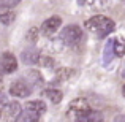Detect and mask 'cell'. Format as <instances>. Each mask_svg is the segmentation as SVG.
<instances>
[{
    "label": "cell",
    "instance_id": "13",
    "mask_svg": "<svg viewBox=\"0 0 125 122\" xmlns=\"http://www.w3.org/2000/svg\"><path fill=\"white\" fill-rule=\"evenodd\" d=\"M0 6H2V8H0V22L5 24V25L11 24V22L14 21V13H13L10 8L3 6V5H0Z\"/></svg>",
    "mask_w": 125,
    "mask_h": 122
},
{
    "label": "cell",
    "instance_id": "9",
    "mask_svg": "<svg viewBox=\"0 0 125 122\" xmlns=\"http://www.w3.org/2000/svg\"><path fill=\"white\" fill-rule=\"evenodd\" d=\"M3 111H5V116L8 117V121H13V119L16 121L19 117V114L22 113L19 101H10V103H6V106L3 108Z\"/></svg>",
    "mask_w": 125,
    "mask_h": 122
},
{
    "label": "cell",
    "instance_id": "24",
    "mask_svg": "<svg viewBox=\"0 0 125 122\" xmlns=\"http://www.w3.org/2000/svg\"><path fill=\"white\" fill-rule=\"evenodd\" d=\"M122 78H124V79H125V71H124V73H122Z\"/></svg>",
    "mask_w": 125,
    "mask_h": 122
},
{
    "label": "cell",
    "instance_id": "22",
    "mask_svg": "<svg viewBox=\"0 0 125 122\" xmlns=\"http://www.w3.org/2000/svg\"><path fill=\"white\" fill-rule=\"evenodd\" d=\"M122 95H124V97H125V86H124V87H122Z\"/></svg>",
    "mask_w": 125,
    "mask_h": 122
},
{
    "label": "cell",
    "instance_id": "3",
    "mask_svg": "<svg viewBox=\"0 0 125 122\" xmlns=\"http://www.w3.org/2000/svg\"><path fill=\"white\" fill-rule=\"evenodd\" d=\"M18 68V59L11 54V52H3L0 57V70L3 73H14Z\"/></svg>",
    "mask_w": 125,
    "mask_h": 122
},
{
    "label": "cell",
    "instance_id": "10",
    "mask_svg": "<svg viewBox=\"0 0 125 122\" xmlns=\"http://www.w3.org/2000/svg\"><path fill=\"white\" fill-rule=\"evenodd\" d=\"M38 121H40V114L25 108V110H22V113L19 114V117L14 122H38Z\"/></svg>",
    "mask_w": 125,
    "mask_h": 122
},
{
    "label": "cell",
    "instance_id": "20",
    "mask_svg": "<svg viewBox=\"0 0 125 122\" xmlns=\"http://www.w3.org/2000/svg\"><path fill=\"white\" fill-rule=\"evenodd\" d=\"M114 122H125V114H119V116H116Z\"/></svg>",
    "mask_w": 125,
    "mask_h": 122
},
{
    "label": "cell",
    "instance_id": "15",
    "mask_svg": "<svg viewBox=\"0 0 125 122\" xmlns=\"http://www.w3.org/2000/svg\"><path fill=\"white\" fill-rule=\"evenodd\" d=\"M113 57H114V43H113V40H109L103 49V64L108 65L113 60Z\"/></svg>",
    "mask_w": 125,
    "mask_h": 122
},
{
    "label": "cell",
    "instance_id": "7",
    "mask_svg": "<svg viewBox=\"0 0 125 122\" xmlns=\"http://www.w3.org/2000/svg\"><path fill=\"white\" fill-rule=\"evenodd\" d=\"M40 57H41V54H40V51H38L37 48H27V49H24L22 54H21V59H22V62H24L25 65L38 64V62H40Z\"/></svg>",
    "mask_w": 125,
    "mask_h": 122
},
{
    "label": "cell",
    "instance_id": "1",
    "mask_svg": "<svg viewBox=\"0 0 125 122\" xmlns=\"http://www.w3.org/2000/svg\"><path fill=\"white\" fill-rule=\"evenodd\" d=\"M85 29L90 32H94L97 37L103 38V37H108L111 32H114L116 29V24L111 18L108 16H103V14H97V16H92L90 19L84 22Z\"/></svg>",
    "mask_w": 125,
    "mask_h": 122
},
{
    "label": "cell",
    "instance_id": "16",
    "mask_svg": "<svg viewBox=\"0 0 125 122\" xmlns=\"http://www.w3.org/2000/svg\"><path fill=\"white\" fill-rule=\"evenodd\" d=\"M113 43H114V55L122 57L125 54V41L122 38H116V40H113Z\"/></svg>",
    "mask_w": 125,
    "mask_h": 122
},
{
    "label": "cell",
    "instance_id": "25",
    "mask_svg": "<svg viewBox=\"0 0 125 122\" xmlns=\"http://www.w3.org/2000/svg\"><path fill=\"white\" fill-rule=\"evenodd\" d=\"M0 117H2V110H0Z\"/></svg>",
    "mask_w": 125,
    "mask_h": 122
},
{
    "label": "cell",
    "instance_id": "14",
    "mask_svg": "<svg viewBox=\"0 0 125 122\" xmlns=\"http://www.w3.org/2000/svg\"><path fill=\"white\" fill-rule=\"evenodd\" d=\"M25 108H29V110H32V111H35V113L40 114V116L46 113V103H44L43 100H33V101H29Z\"/></svg>",
    "mask_w": 125,
    "mask_h": 122
},
{
    "label": "cell",
    "instance_id": "17",
    "mask_svg": "<svg viewBox=\"0 0 125 122\" xmlns=\"http://www.w3.org/2000/svg\"><path fill=\"white\" fill-rule=\"evenodd\" d=\"M38 38H40V29L38 27H30L27 32V40L30 43H37Z\"/></svg>",
    "mask_w": 125,
    "mask_h": 122
},
{
    "label": "cell",
    "instance_id": "11",
    "mask_svg": "<svg viewBox=\"0 0 125 122\" xmlns=\"http://www.w3.org/2000/svg\"><path fill=\"white\" fill-rule=\"evenodd\" d=\"M73 75H74V70H73V68H59V70L55 71L54 84H57V82H63V81L70 79ZM54 84H52V86H54Z\"/></svg>",
    "mask_w": 125,
    "mask_h": 122
},
{
    "label": "cell",
    "instance_id": "6",
    "mask_svg": "<svg viewBox=\"0 0 125 122\" xmlns=\"http://www.w3.org/2000/svg\"><path fill=\"white\" fill-rule=\"evenodd\" d=\"M74 122H103V114L97 110H87L78 114Z\"/></svg>",
    "mask_w": 125,
    "mask_h": 122
},
{
    "label": "cell",
    "instance_id": "19",
    "mask_svg": "<svg viewBox=\"0 0 125 122\" xmlns=\"http://www.w3.org/2000/svg\"><path fill=\"white\" fill-rule=\"evenodd\" d=\"M38 64H40L41 67H48V68H49V67H54V59L49 57V55H41Z\"/></svg>",
    "mask_w": 125,
    "mask_h": 122
},
{
    "label": "cell",
    "instance_id": "18",
    "mask_svg": "<svg viewBox=\"0 0 125 122\" xmlns=\"http://www.w3.org/2000/svg\"><path fill=\"white\" fill-rule=\"evenodd\" d=\"M27 79H32L33 81V84H43V76L40 75V71H37V70H30L27 73Z\"/></svg>",
    "mask_w": 125,
    "mask_h": 122
},
{
    "label": "cell",
    "instance_id": "5",
    "mask_svg": "<svg viewBox=\"0 0 125 122\" xmlns=\"http://www.w3.org/2000/svg\"><path fill=\"white\" fill-rule=\"evenodd\" d=\"M62 24V19L59 18V16H52V18H48L44 22L41 24V33L46 35V37H49V35L55 33V32L59 30V27H60Z\"/></svg>",
    "mask_w": 125,
    "mask_h": 122
},
{
    "label": "cell",
    "instance_id": "21",
    "mask_svg": "<svg viewBox=\"0 0 125 122\" xmlns=\"http://www.w3.org/2000/svg\"><path fill=\"white\" fill-rule=\"evenodd\" d=\"M0 5H3V6H14V5H18V2H2Z\"/></svg>",
    "mask_w": 125,
    "mask_h": 122
},
{
    "label": "cell",
    "instance_id": "23",
    "mask_svg": "<svg viewBox=\"0 0 125 122\" xmlns=\"http://www.w3.org/2000/svg\"><path fill=\"white\" fill-rule=\"evenodd\" d=\"M0 84H3V82H2V71H0Z\"/></svg>",
    "mask_w": 125,
    "mask_h": 122
},
{
    "label": "cell",
    "instance_id": "2",
    "mask_svg": "<svg viewBox=\"0 0 125 122\" xmlns=\"http://www.w3.org/2000/svg\"><path fill=\"white\" fill-rule=\"evenodd\" d=\"M83 37H84V33H83V30H81V27L79 25H74V24L67 25V27L62 30V35H60L62 41L68 46H78L83 41Z\"/></svg>",
    "mask_w": 125,
    "mask_h": 122
},
{
    "label": "cell",
    "instance_id": "4",
    "mask_svg": "<svg viewBox=\"0 0 125 122\" xmlns=\"http://www.w3.org/2000/svg\"><path fill=\"white\" fill-rule=\"evenodd\" d=\"M30 94H32V87L27 84V82H22V81L11 82L10 95H13V97H19V98H27Z\"/></svg>",
    "mask_w": 125,
    "mask_h": 122
},
{
    "label": "cell",
    "instance_id": "12",
    "mask_svg": "<svg viewBox=\"0 0 125 122\" xmlns=\"http://www.w3.org/2000/svg\"><path fill=\"white\" fill-rule=\"evenodd\" d=\"M43 97H48L54 105H57V103L62 101L63 94H62V90H59V89H46V90H43Z\"/></svg>",
    "mask_w": 125,
    "mask_h": 122
},
{
    "label": "cell",
    "instance_id": "8",
    "mask_svg": "<svg viewBox=\"0 0 125 122\" xmlns=\"http://www.w3.org/2000/svg\"><path fill=\"white\" fill-rule=\"evenodd\" d=\"M87 110H90V108H89L87 100H84V98L73 100L70 105H68V114H74V117H76L79 113H83V111H87Z\"/></svg>",
    "mask_w": 125,
    "mask_h": 122
}]
</instances>
